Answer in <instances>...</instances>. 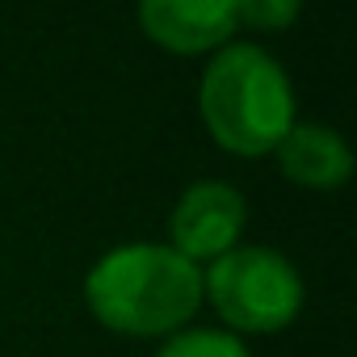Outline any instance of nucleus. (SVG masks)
<instances>
[{"label": "nucleus", "instance_id": "obj_2", "mask_svg": "<svg viewBox=\"0 0 357 357\" xmlns=\"http://www.w3.org/2000/svg\"><path fill=\"white\" fill-rule=\"evenodd\" d=\"M198 109L223 151L269 155L294 126V84L265 47L227 43L202 72Z\"/></svg>", "mask_w": 357, "mask_h": 357}, {"label": "nucleus", "instance_id": "obj_8", "mask_svg": "<svg viewBox=\"0 0 357 357\" xmlns=\"http://www.w3.org/2000/svg\"><path fill=\"white\" fill-rule=\"evenodd\" d=\"M236 13H240V26H252V30H286L298 22V5L294 0H236Z\"/></svg>", "mask_w": 357, "mask_h": 357}, {"label": "nucleus", "instance_id": "obj_5", "mask_svg": "<svg viewBox=\"0 0 357 357\" xmlns=\"http://www.w3.org/2000/svg\"><path fill=\"white\" fill-rule=\"evenodd\" d=\"M143 34L172 55L223 51L240 30L236 0H147L139 5Z\"/></svg>", "mask_w": 357, "mask_h": 357}, {"label": "nucleus", "instance_id": "obj_6", "mask_svg": "<svg viewBox=\"0 0 357 357\" xmlns=\"http://www.w3.org/2000/svg\"><path fill=\"white\" fill-rule=\"evenodd\" d=\"M278 168L286 181L303 190H336L353 176V151L340 139V130L319 122H294L290 135L273 147Z\"/></svg>", "mask_w": 357, "mask_h": 357}, {"label": "nucleus", "instance_id": "obj_7", "mask_svg": "<svg viewBox=\"0 0 357 357\" xmlns=\"http://www.w3.org/2000/svg\"><path fill=\"white\" fill-rule=\"evenodd\" d=\"M155 357H252L248 344L223 328H181L164 336Z\"/></svg>", "mask_w": 357, "mask_h": 357}, {"label": "nucleus", "instance_id": "obj_1", "mask_svg": "<svg viewBox=\"0 0 357 357\" xmlns=\"http://www.w3.org/2000/svg\"><path fill=\"white\" fill-rule=\"evenodd\" d=\"M84 303L118 336H172L202 307V269L168 244H122L89 269Z\"/></svg>", "mask_w": 357, "mask_h": 357}, {"label": "nucleus", "instance_id": "obj_3", "mask_svg": "<svg viewBox=\"0 0 357 357\" xmlns=\"http://www.w3.org/2000/svg\"><path fill=\"white\" fill-rule=\"evenodd\" d=\"M202 298L219 311L227 332L269 336L298 319L303 311V278L273 248H231L202 269Z\"/></svg>", "mask_w": 357, "mask_h": 357}, {"label": "nucleus", "instance_id": "obj_4", "mask_svg": "<svg viewBox=\"0 0 357 357\" xmlns=\"http://www.w3.org/2000/svg\"><path fill=\"white\" fill-rule=\"evenodd\" d=\"M248 227V202L227 181H194L172 206L168 236L172 252H181L202 269V261H219L223 252L240 248V236Z\"/></svg>", "mask_w": 357, "mask_h": 357}]
</instances>
